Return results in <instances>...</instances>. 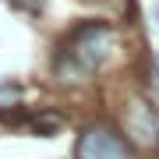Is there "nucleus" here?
Here are the masks:
<instances>
[{
    "label": "nucleus",
    "mask_w": 159,
    "mask_h": 159,
    "mask_svg": "<svg viewBox=\"0 0 159 159\" xmlns=\"http://www.w3.org/2000/svg\"><path fill=\"white\" fill-rule=\"evenodd\" d=\"M74 159H138V148L124 138V131L106 124V120H96V124H85L74 142Z\"/></svg>",
    "instance_id": "obj_2"
},
{
    "label": "nucleus",
    "mask_w": 159,
    "mask_h": 159,
    "mask_svg": "<svg viewBox=\"0 0 159 159\" xmlns=\"http://www.w3.org/2000/svg\"><path fill=\"white\" fill-rule=\"evenodd\" d=\"M124 138L134 148H148V145H159V120H156V110L148 106L145 99H134L127 106V117H124Z\"/></svg>",
    "instance_id": "obj_3"
},
{
    "label": "nucleus",
    "mask_w": 159,
    "mask_h": 159,
    "mask_svg": "<svg viewBox=\"0 0 159 159\" xmlns=\"http://www.w3.org/2000/svg\"><path fill=\"white\" fill-rule=\"evenodd\" d=\"M21 96H25V92H21L18 81H0V117L21 106Z\"/></svg>",
    "instance_id": "obj_4"
},
{
    "label": "nucleus",
    "mask_w": 159,
    "mask_h": 159,
    "mask_svg": "<svg viewBox=\"0 0 159 159\" xmlns=\"http://www.w3.org/2000/svg\"><path fill=\"white\" fill-rule=\"evenodd\" d=\"M113 50H117V32L110 21H99V18L81 21L60 39L57 57H53V74L64 85L67 81L71 85H85V81H92V74L113 57Z\"/></svg>",
    "instance_id": "obj_1"
},
{
    "label": "nucleus",
    "mask_w": 159,
    "mask_h": 159,
    "mask_svg": "<svg viewBox=\"0 0 159 159\" xmlns=\"http://www.w3.org/2000/svg\"><path fill=\"white\" fill-rule=\"evenodd\" d=\"M156 71H159V57H156Z\"/></svg>",
    "instance_id": "obj_5"
}]
</instances>
